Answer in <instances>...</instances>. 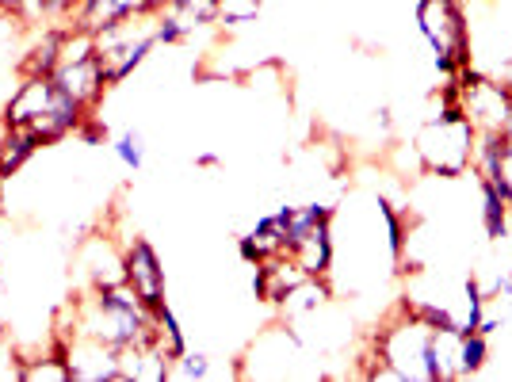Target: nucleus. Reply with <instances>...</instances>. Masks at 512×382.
I'll return each mask as SVG.
<instances>
[{
	"instance_id": "f257e3e1",
	"label": "nucleus",
	"mask_w": 512,
	"mask_h": 382,
	"mask_svg": "<svg viewBox=\"0 0 512 382\" xmlns=\"http://www.w3.org/2000/svg\"><path fill=\"white\" fill-rule=\"evenodd\" d=\"M474 142H478V130L470 127L459 104H440V111L428 115L413 134V149L425 176H440V180H459L474 169Z\"/></svg>"
},
{
	"instance_id": "f03ea898",
	"label": "nucleus",
	"mask_w": 512,
	"mask_h": 382,
	"mask_svg": "<svg viewBox=\"0 0 512 382\" xmlns=\"http://www.w3.org/2000/svg\"><path fill=\"white\" fill-rule=\"evenodd\" d=\"M417 16V31L432 50V65L436 73L451 81L463 69L474 65L470 54V20L463 12V0H417L413 8Z\"/></svg>"
},
{
	"instance_id": "7ed1b4c3",
	"label": "nucleus",
	"mask_w": 512,
	"mask_h": 382,
	"mask_svg": "<svg viewBox=\"0 0 512 382\" xmlns=\"http://www.w3.org/2000/svg\"><path fill=\"white\" fill-rule=\"evenodd\" d=\"M428 344H432V325L409 314L406 302L394 310V318L371 337V352L398 371L402 382H432V363H428Z\"/></svg>"
},
{
	"instance_id": "20e7f679",
	"label": "nucleus",
	"mask_w": 512,
	"mask_h": 382,
	"mask_svg": "<svg viewBox=\"0 0 512 382\" xmlns=\"http://www.w3.org/2000/svg\"><path fill=\"white\" fill-rule=\"evenodd\" d=\"M92 39H96V62L104 65L107 88L123 85L134 77V69H142L153 58V50L161 46L157 43V12L104 27Z\"/></svg>"
},
{
	"instance_id": "39448f33",
	"label": "nucleus",
	"mask_w": 512,
	"mask_h": 382,
	"mask_svg": "<svg viewBox=\"0 0 512 382\" xmlns=\"http://www.w3.org/2000/svg\"><path fill=\"white\" fill-rule=\"evenodd\" d=\"M455 88H459V107L470 119V127L478 130H505L512 119V88L501 85L497 77L482 73V69H463L455 77Z\"/></svg>"
},
{
	"instance_id": "423d86ee",
	"label": "nucleus",
	"mask_w": 512,
	"mask_h": 382,
	"mask_svg": "<svg viewBox=\"0 0 512 382\" xmlns=\"http://www.w3.org/2000/svg\"><path fill=\"white\" fill-rule=\"evenodd\" d=\"M306 360V340L291 321L268 325V333H260L249 348L245 363L237 367V375H260V379H287L295 371V363Z\"/></svg>"
},
{
	"instance_id": "0eeeda50",
	"label": "nucleus",
	"mask_w": 512,
	"mask_h": 382,
	"mask_svg": "<svg viewBox=\"0 0 512 382\" xmlns=\"http://www.w3.org/2000/svg\"><path fill=\"white\" fill-rule=\"evenodd\" d=\"M123 276L127 283L134 287V295L142 298L146 306H161V302H169V279H165V264H161V256L153 249L146 237H130L127 245H123Z\"/></svg>"
},
{
	"instance_id": "6e6552de",
	"label": "nucleus",
	"mask_w": 512,
	"mask_h": 382,
	"mask_svg": "<svg viewBox=\"0 0 512 382\" xmlns=\"http://www.w3.org/2000/svg\"><path fill=\"white\" fill-rule=\"evenodd\" d=\"M77 272L85 276L88 291H100L111 283H127L123 276V245L107 234H92L77 245Z\"/></svg>"
},
{
	"instance_id": "1a4fd4ad",
	"label": "nucleus",
	"mask_w": 512,
	"mask_h": 382,
	"mask_svg": "<svg viewBox=\"0 0 512 382\" xmlns=\"http://www.w3.org/2000/svg\"><path fill=\"white\" fill-rule=\"evenodd\" d=\"M58 344H62L65 360H69L73 382H119V363H115V348L111 344L81 337V333L69 340H58Z\"/></svg>"
},
{
	"instance_id": "9d476101",
	"label": "nucleus",
	"mask_w": 512,
	"mask_h": 382,
	"mask_svg": "<svg viewBox=\"0 0 512 382\" xmlns=\"http://www.w3.org/2000/svg\"><path fill=\"white\" fill-rule=\"evenodd\" d=\"M54 85L62 88V92H69L77 104H85L88 111H96L107 92L104 65L96 62V54L81 58V62H62L54 69Z\"/></svg>"
},
{
	"instance_id": "9b49d317",
	"label": "nucleus",
	"mask_w": 512,
	"mask_h": 382,
	"mask_svg": "<svg viewBox=\"0 0 512 382\" xmlns=\"http://www.w3.org/2000/svg\"><path fill=\"white\" fill-rule=\"evenodd\" d=\"M54 77H23L20 88L8 96V104H4V127H31L39 115H43L50 100H54Z\"/></svg>"
},
{
	"instance_id": "f8f14e48",
	"label": "nucleus",
	"mask_w": 512,
	"mask_h": 382,
	"mask_svg": "<svg viewBox=\"0 0 512 382\" xmlns=\"http://www.w3.org/2000/svg\"><path fill=\"white\" fill-rule=\"evenodd\" d=\"M287 256L299 264L306 276H329L333 272V222H321L310 234L295 237Z\"/></svg>"
},
{
	"instance_id": "ddd939ff",
	"label": "nucleus",
	"mask_w": 512,
	"mask_h": 382,
	"mask_svg": "<svg viewBox=\"0 0 512 382\" xmlns=\"http://www.w3.org/2000/svg\"><path fill=\"white\" fill-rule=\"evenodd\" d=\"M428 363H432V382L467 379V371H463V333H459L455 325H440V329H432Z\"/></svg>"
},
{
	"instance_id": "4468645a",
	"label": "nucleus",
	"mask_w": 512,
	"mask_h": 382,
	"mask_svg": "<svg viewBox=\"0 0 512 382\" xmlns=\"http://www.w3.org/2000/svg\"><path fill=\"white\" fill-rule=\"evenodd\" d=\"M333 298V287H329V276H306L299 287H291L287 295L279 298V321H299L318 314L321 306H329Z\"/></svg>"
},
{
	"instance_id": "2eb2a0df",
	"label": "nucleus",
	"mask_w": 512,
	"mask_h": 382,
	"mask_svg": "<svg viewBox=\"0 0 512 382\" xmlns=\"http://www.w3.org/2000/svg\"><path fill=\"white\" fill-rule=\"evenodd\" d=\"M62 35L65 27H43V35L23 50L20 65L23 77H54V69L62 65Z\"/></svg>"
},
{
	"instance_id": "dca6fc26",
	"label": "nucleus",
	"mask_w": 512,
	"mask_h": 382,
	"mask_svg": "<svg viewBox=\"0 0 512 382\" xmlns=\"http://www.w3.org/2000/svg\"><path fill=\"white\" fill-rule=\"evenodd\" d=\"M39 149H43V142L27 127H4V134H0V176L12 180L16 172H23V165H27Z\"/></svg>"
},
{
	"instance_id": "f3484780",
	"label": "nucleus",
	"mask_w": 512,
	"mask_h": 382,
	"mask_svg": "<svg viewBox=\"0 0 512 382\" xmlns=\"http://www.w3.org/2000/svg\"><path fill=\"white\" fill-rule=\"evenodd\" d=\"M20 382H73V371H69V360H65L62 344L50 340V348L35 352V356H23Z\"/></svg>"
},
{
	"instance_id": "a211bd4d",
	"label": "nucleus",
	"mask_w": 512,
	"mask_h": 382,
	"mask_svg": "<svg viewBox=\"0 0 512 382\" xmlns=\"http://www.w3.org/2000/svg\"><path fill=\"white\" fill-rule=\"evenodd\" d=\"M478 191H482V230L497 245L512 234V207L501 199V191L493 188L490 180H478Z\"/></svg>"
},
{
	"instance_id": "6ab92c4d",
	"label": "nucleus",
	"mask_w": 512,
	"mask_h": 382,
	"mask_svg": "<svg viewBox=\"0 0 512 382\" xmlns=\"http://www.w3.org/2000/svg\"><path fill=\"white\" fill-rule=\"evenodd\" d=\"M153 340L165 348V356H169V360H176V356L188 348V340H184V329H180V321H176V310H172L169 302L153 306Z\"/></svg>"
},
{
	"instance_id": "aec40b11",
	"label": "nucleus",
	"mask_w": 512,
	"mask_h": 382,
	"mask_svg": "<svg viewBox=\"0 0 512 382\" xmlns=\"http://www.w3.org/2000/svg\"><path fill=\"white\" fill-rule=\"evenodd\" d=\"M111 153L127 172H138L146 165V138L138 130H123V134L111 138Z\"/></svg>"
},
{
	"instance_id": "412c9836",
	"label": "nucleus",
	"mask_w": 512,
	"mask_h": 382,
	"mask_svg": "<svg viewBox=\"0 0 512 382\" xmlns=\"http://www.w3.org/2000/svg\"><path fill=\"white\" fill-rule=\"evenodd\" d=\"M211 375H214L211 360L203 352H192V348H184L169 363V382H195V379H211Z\"/></svg>"
},
{
	"instance_id": "4be33fe9",
	"label": "nucleus",
	"mask_w": 512,
	"mask_h": 382,
	"mask_svg": "<svg viewBox=\"0 0 512 382\" xmlns=\"http://www.w3.org/2000/svg\"><path fill=\"white\" fill-rule=\"evenodd\" d=\"M260 20V0H218V27H249Z\"/></svg>"
},
{
	"instance_id": "5701e85b",
	"label": "nucleus",
	"mask_w": 512,
	"mask_h": 382,
	"mask_svg": "<svg viewBox=\"0 0 512 382\" xmlns=\"http://www.w3.org/2000/svg\"><path fill=\"white\" fill-rule=\"evenodd\" d=\"M486 363H490V337H482L478 329L463 333V371H467V379L482 375Z\"/></svg>"
},
{
	"instance_id": "b1692460",
	"label": "nucleus",
	"mask_w": 512,
	"mask_h": 382,
	"mask_svg": "<svg viewBox=\"0 0 512 382\" xmlns=\"http://www.w3.org/2000/svg\"><path fill=\"white\" fill-rule=\"evenodd\" d=\"M23 4H27V0H0V12H8V16H20Z\"/></svg>"
},
{
	"instance_id": "393cba45",
	"label": "nucleus",
	"mask_w": 512,
	"mask_h": 382,
	"mask_svg": "<svg viewBox=\"0 0 512 382\" xmlns=\"http://www.w3.org/2000/svg\"><path fill=\"white\" fill-rule=\"evenodd\" d=\"M195 165H199V169H214V165H218V157H214V153H199V157H195Z\"/></svg>"
},
{
	"instance_id": "a878e982",
	"label": "nucleus",
	"mask_w": 512,
	"mask_h": 382,
	"mask_svg": "<svg viewBox=\"0 0 512 382\" xmlns=\"http://www.w3.org/2000/svg\"><path fill=\"white\" fill-rule=\"evenodd\" d=\"M497 295L509 298V302H512V272H509V276H501V287H497Z\"/></svg>"
},
{
	"instance_id": "bb28decb",
	"label": "nucleus",
	"mask_w": 512,
	"mask_h": 382,
	"mask_svg": "<svg viewBox=\"0 0 512 382\" xmlns=\"http://www.w3.org/2000/svg\"><path fill=\"white\" fill-rule=\"evenodd\" d=\"M169 4H172V0H150V8H153V12H161V8H169Z\"/></svg>"
},
{
	"instance_id": "cd10ccee",
	"label": "nucleus",
	"mask_w": 512,
	"mask_h": 382,
	"mask_svg": "<svg viewBox=\"0 0 512 382\" xmlns=\"http://www.w3.org/2000/svg\"><path fill=\"white\" fill-rule=\"evenodd\" d=\"M4 340H8V329H4V325H0V344H4Z\"/></svg>"
}]
</instances>
